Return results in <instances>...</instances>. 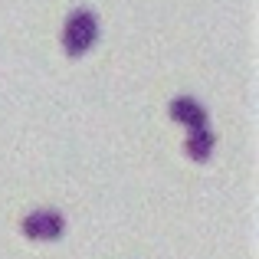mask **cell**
I'll list each match as a JSON object with an SVG mask.
<instances>
[{"instance_id":"obj_1","label":"cell","mask_w":259,"mask_h":259,"mask_svg":"<svg viewBox=\"0 0 259 259\" xmlns=\"http://www.w3.org/2000/svg\"><path fill=\"white\" fill-rule=\"evenodd\" d=\"M95 39H99V20H95V13L85 10V7L72 10L66 17V26H63V50L76 59V56H85L92 50Z\"/></svg>"},{"instance_id":"obj_2","label":"cell","mask_w":259,"mask_h":259,"mask_svg":"<svg viewBox=\"0 0 259 259\" xmlns=\"http://www.w3.org/2000/svg\"><path fill=\"white\" fill-rule=\"evenodd\" d=\"M23 233L30 236V240H59L66 230V220L56 213V210H36V213L23 217Z\"/></svg>"},{"instance_id":"obj_3","label":"cell","mask_w":259,"mask_h":259,"mask_svg":"<svg viewBox=\"0 0 259 259\" xmlns=\"http://www.w3.org/2000/svg\"><path fill=\"white\" fill-rule=\"evenodd\" d=\"M171 118L181 121V125H187V128L207 125V112H203V105L194 102V99H187V95H177V99L171 102Z\"/></svg>"},{"instance_id":"obj_4","label":"cell","mask_w":259,"mask_h":259,"mask_svg":"<svg viewBox=\"0 0 259 259\" xmlns=\"http://www.w3.org/2000/svg\"><path fill=\"white\" fill-rule=\"evenodd\" d=\"M187 154L194 161H207L210 154H213V132H210L207 125L190 128V135H187Z\"/></svg>"}]
</instances>
